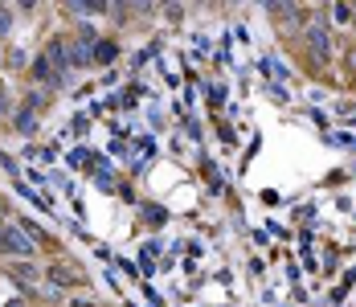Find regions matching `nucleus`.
Here are the masks:
<instances>
[{"instance_id":"nucleus-1","label":"nucleus","mask_w":356,"mask_h":307,"mask_svg":"<svg viewBox=\"0 0 356 307\" xmlns=\"http://www.w3.org/2000/svg\"><path fill=\"white\" fill-rule=\"evenodd\" d=\"M0 254H8V258H25V254H33V238L21 230V226H0Z\"/></svg>"},{"instance_id":"nucleus-2","label":"nucleus","mask_w":356,"mask_h":307,"mask_svg":"<svg viewBox=\"0 0 356 307\" xmlns=\"http://www.w3.org/2000/svg\"><path fill=\"white\" fill-rule=\"evenodd\" d=\"M307 45H312L316 66H323V62L332 58V41H327V29H323L320 21H312V25H307Z\"/></svg>"},{"instance_id":"nucleus-3","label":"nucleus","mask_w":356,"mask_h":307,"mask_svg":"<svg viewBox=\"0 0 356 307\" xmlns=\"http://www.w3.org/2000/svg\"><path fill=\"white\" fill-rule=\"evenodd\" d=\"M4 274H8V278H17V283H25V287H33L37 278H41V271H37L33 262H8Z\"/></svg>"},{"instance_id":"nucleus-4","label":"nucleus","mask_w":356,"mask_h":307,"mask_svg":"<svg viewBox=\"0 0 356 307\" xmlns=\"http://www.w3.org/2000/svg\"><path fill=\"white\" fill-rule=\"evenodd\" d=\"M90 62H95V41H90V37L74 41L70 45V66H90Z\"/></svg>"},{"instance_id":"nucleus-5","label":"nucleus","mask_w":356,"mask_h":307,"mask_svg":"<svg viewBox=\"0 0 356 307\" xmlns=\"http://www.w3.org/2000/svg\"><path fill=\"white\" fill-rule=\"evenodd\" d=\"M13 127H17L21 136H33V132H37V107H29V102H25V111H17Z\"/></svg>"},{"instance_id":"nucleus-6","label":"nucleus","mask_w":356,"mask_h":307,"mask_svg":"<svg viewBox=\"0 0 356 307\" xmlns=\"http://www.w3.org/2000/svg\"><path fill=\"white\" fill-rule=\"evenodd\" d=\"M95 62H103V66L115 62V45L111 41H95Z\"/></svg>"},{"instance_id":"nucleus-7","label":"nucleus","mask_w":356,"mask_h":307,"mask_svg":"<svg viewBox=\"0 0 356 307\" xmlns=\"http://www.w3.org/2000/svg\"><path fill=\"white\" fill-rule=\"evenodd\" d=\"M70 8H78V13H103L107 0H70Z\"/></svg>"},{"instance_id":"nucleus-8","label":"nucleus","mask_w":356,"mask_h":307,"mask_svg":"<svg viewBox=\"0 0 356 307\" xmlns=\"http://www.w3.org/2000/svg\"><path fill=\"white\" fill-rule=\"evenodd\" d=\"M49 278H54V283H62V287H66V283H74V278H78V274H74V271H66V267H49Z\"/></svg>"},{"instance_id":"nucleus-9","label":"nucleus","mask_w":356,"mask_h":307,"mask_svg":"<svg viewBox=\"0 0 356 307\" xmlns=\"http://www.w3.org/2000/svg\"><path fill=\"white\" fill-rule=\"evenodd\" d=\"M33 78H54V70H49V58H37V62H33Z\"/></svg>"},{"instance_id":"nucleus-10","label":"nucleus","mask_w":356,"mask_h":307,"mask_svg":"<svg viewBox=\"0 0 356 307\" xmlns=\"http://www.w3.org/2000/svg\"><path fill=\"white\" fill-rule=\"evenodd\" d=\"M262 70H266V74H275V78H283V74H286V70H283V66H275L270 58H262Z\"/></svg>"},{"instance_id":"nucleus-11","label":"nucleus","mask_w":356,"mask_h":307,"mask_svg":"<svg viewBox=\"0 0 356 307\" xmlns=\"http://www.w3.org/2000/svg\"><path fill=\"white\" fill-rule=\"evenodd\" d=\"M8 29H13V17H8V13H4V8H0V37L8 33Z\"/></svg>"},{"instance_id":"nucleus-12","label":"nucleus","mask_w":356,"mask_h":307,"mask_svg":"<svg viewBox=\"0 0 356 307\" xmlns=\"http://www.w3.org/2000/svg\"><path fill=\"white\" fill-rule=\"evenodd\" d=\"M0 111H8V95H4V86H0Z\"/></svg>"},{"instance_id":"nucleus-13","label":"nucleus","mask_w":356,"mask_h":307,"mask_svg":"<svg viewBox=\"0 0 356 307\" xmlns=\"http://www.w3.org/2000/svg\"><path fill=\"white\" fill-rule=\"evenodd\" d=\"M0 217H4V201H0Z\"/></svg>"}]
</instances>
